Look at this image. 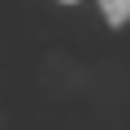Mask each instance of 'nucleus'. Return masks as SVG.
<instances>
[{"label": "nucleus", "mask_w": 130, "mask_h": 130, "mask_svg": "<svg viewBox=\"0 0 130 130\" xmlns=\"http://www.w3.org/2000/svg\"><path fill=\"white\" fill-rule=\"evenodd\" d=\"M56 5H78V0H56Z\"/></svg>", "instance_id": "nucleus-2"}, {"label": "nucleus", "mask_w": 130, "mask_h": 130, "mask_svg": "<svg viewBox=\"0 0 130 130\" xmlns=\"http://www.w3.org/2000/svg\"><path fill=\"white\" fill-rule=\"evenodd\" d=\"M95 5H100V18H104L108 30L130 26V0H95Z\"/></svg>", "instance_id": "nucleus-1"}]
</instances>
